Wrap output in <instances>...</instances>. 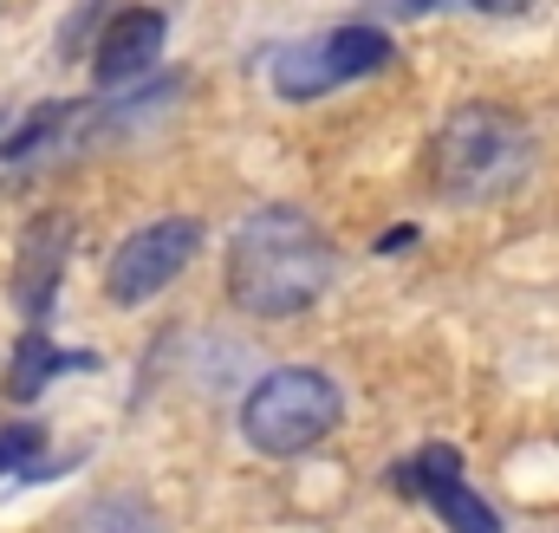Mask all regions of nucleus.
I'll return each instance as SVG.
<instances>
[{"instance_id":"f257e3e1","label":"nucleus","mask_w":559,"mask_h":533,"mask_svg":"<svg viewBox=\"0 0 559 533\" xmlns=\"http://www.w3.org/2000/svg\"><path fill=\"white\" fill-rule=\"evenodd\" d=\"M332 273H338V261H332L325 235L299 209H254L228 241L222 286L248 319H299L306 306L325 299Z\"/></svg>"},{"instance_id":"f03ea898","label":"nucleus","mask_w":559,"mask_h":533,"mask_svg":"<svg viewBox=\"0 0 559 533\" xmlns=\"http://www.w3.org/2000/svg\"><path fill=\"white\" fill-rule=\"evenodd\" d=\"M338 416H345V398L325 371L280 365L241 398V436L261 455H306L338 429Z\"/></svg>"},{"instance_id":"7ed1b4c3","label":"nucleus","mask_w":559,"mask_h":533,"mask_svg":"<svg viewBox=\"0 0 559 533\" xmlns=\"http://www.w3.org/2000/svg\"><path fill=\"white\" fill-rule=\"evenodd\" d=\"M527 156H534L527 131L508 111H495V105H462L442 125V137H436V176L462 202H481V196L514 189V176L527 169Z\"/></svg>"},{"instance_id":"20e7f679","label":"nucleus","mask_w":559,"mask_h":533,"mask_svg":"<svg viewBox=\"0 0 559 533\" xmlns=\"http://www.w3.org/2000/svg\"><path fill=\"white\" fill-rule=\"evenodd\" d=\"M195 248H202V222H189V215L143 222L138 235H124V248L111 254V273H105L111 306H143V299H156L182 266L195 261Z\"/></svg>"},{"instance_id":"39448f33","label":"nucleus","mask_w":559,"mask_h":533,"mask_svg":"<svg viewBox=\"0 0 559 533\" xmlns=\"http://www.w3.org/2000/svg\"><path fill=\"white\" fill-rule=\"evenodd\" d=\"M163 39H169V20H163V7H118L111 20H105V39H98V52H92V79L105 85V92H131L143 85L150 72H156V59H163Z\"/></svg>"},{"instance_id":"423d86ee","label":"nucleus","mask_w":559,"mask_h":533,"mask_svg":"<svg viewBox=\"0 0 559 533\" xmlns=\"http://www.w3.org/2000/svg\"><path fill=\"white\" fill-rule=\"evenodd\" d=\"M66 261H72V222L59 209L33 215L20 228V254H13V299L26 319H46V306L59 299V280H66Z\"/></svg>"},{"instance_id":"0eeeda50","label":"nucleus","mask_w":559,"mask_h":533,"mask_svg":"<svg viewBox=\"0 0 559 533\" xmlns=\"http://www.w3.org/2000/svg\"><path fill=\"white\" fill-rule=\"evenodd\" d=\"M423 469H429V488H423V495L436 501V514L449 521V533H501L495 508H488L475 488H462V482H455V455H449V449H429V462H423Z\"/></svg>"},{"instance_id":"6e6552de","label":"nucleus","mask_w":559,"mask_h":533,"mask_svg":"<svg viewBox=\"0 0 559 533\" xmlns=\"http://www.w3.org/2000/svg\"><path fill=\"white\" fill-rule=\"evenodd\" d=\"M391 59H397V46H391V33H384V26H371V20H352V26L325 33V66H332V79H338V85L371 79V72H384Z\"/></svg>"},{"instance_id":"1a4fd4ad","label":"nucleus","mask_w":559,"mask_h":533,"mask_svg":"<svg viewBox=\"0 0 559 533\" xmlns=\"http://www.w3.org/2000/svg\"><path fill=\"white\" fill-rule=\"evenodd\" d=\"M72 365L85 371L92 358L59 352L46 332H20V352H13V365H7V398H13V403H33L46 384H52V378H59V371H72Z\"/></svg>"},{"instance_id":"9d476101","label":"nucleus","mask_w":559,"mask_h":533,"mask_svg":"<svg viewBox=\"0 0 559 533\" xmlns=\"http://www.w3.org/2000/svg\"><path fill=\"white\" fill-rule=\"evenodd\" d=\"M338 79H332V66H325V39H299V46H286L274 59V92L280 98H319V92H332Z\"/></svg>"},{"instance_id":"9b49d317","label":"nucleus","mask_w":559,"mask_h":533,"mask_svg":"<svg viewBox=\"0 0 559 533\" xmlns=\"http://www.w3.org/2000/svg\"><path fill=\"white\" fill-rule=\"evenodd\" d=\"M66 533H163V521L138 495H105V501H85Z\"/></svg>"},{"instance_id":"f8f14e48","label":"nucleus","mask_w":559,"mask_h":533,"mask_svg":"<svg viewBox=\"0 0 559 533\" xmlns=\"http://www.w3.org/2000/svg\"><path fill=\"white\" fill-rule=\"evenodd\" d=\"M66 118H79V111H72V105H33V111L20 118V131L0 143V150H7V163H26V156H39L52 137L66 131Z\"/></svg>"},{"instance_id":"ddd939ff","label":"nucleus","mask_w":559,"mask_h":533,"mask_svg":"<svg viewBox=\"0 0 559 533\" xmlns=\"http://www.w3.org/2000/svg\"><path fill=\"white\" fill-rule=\"evenodd\" d=\"M39 442H46V436H39L33 423L0 429V475H7V469H26V455H39Z\"/></svg>"},{"instance_id":"4468645a","label":"nucleus","mask_w":559,"mask_h":533,"mask_svg":"<svg viewBox=\"0 0 559 533\" xmlns=\"http://www.w3.org/2000/svg\"><path fill=\"white\" fill-rule=\"evenodd\" d=\"M475 7H481V13H521L527 0H475Z\"/></svg>"},{"instance_id":"2eb2a0df","label":"nucleus","mask_w":559,"mask_h":533,"mask_svg":"<svg viewBox=\"0 0 559 533\" xmlns=\"http://www.w3.org/2000/svg\"><path fill=\"white\" fill-rule=\"evenodd\" d=\"M404 13H429V7H442V0H397Z\"/></svg>"},{"instance_id":"dca6fc26","label":"nucleus","mask_w":559,"mask_h":533,"mask_svg":"<svg viewBox=\"0 0 559 533\" xmlns=\"http://www.w3.org/2000/svg\"><path fill=\"white\" fill-rule=\"evenodd\" d=\"M0 137H7V111H0Z\"/></svg>"}]
</instances>
